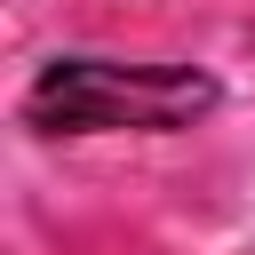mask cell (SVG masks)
I'll use <instances>...</instances> for the list:
<instances>
[{
  "label": "cell",
  "mask_w": 255,
  "mask_h": 255,
  "mask_svg": "<svg viewBox=\"0 0 255 255\" xmlns=\"http://www.w3.org/2000/svg\"><path fill=\"white\" fill-rule=\"evenodd\" d=\"M215 104H223V88L191 64H112V56H56L24 88V120L40 135H104V128L175 135V128L207 120Z\"/></svg>",
  "instance_id": "obj_1"
}]
</instances>
